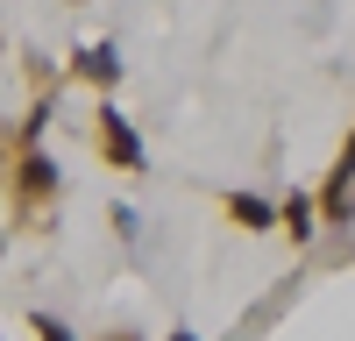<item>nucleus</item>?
Returning <instances> with one entry per match:
<instances>
[{
    "mask_svg": "<svg viewBox=\"0 0 355 341\" xmlns=\"http://www.w3.org/2000/svg\"><path fill=\"white\" fill-rule=\"evenodd\" d=\"M100 135H107V157H114V164H128V170H142V142H135V135L121 128V114H114V107L100 114Z\"/></svg>",
    "mask_w": 355,
    "mask_h": 341,
    "instance_id": "nucleus-1",
    "label": "nucleus"
},
{
    "mask_svg": "<svg viewBox=\"0 0 355 341\" xmlns=\"http://www.w3.org/2000/svg\"><path fill=\"white\" fill-rule=\"evenodd\" d=\"M234 220H242L249 235H263V227L284 220V207H270V199H256V192H234Z\"/></svg>",
    "mask_w": 355,
    "mask_h": 341,
    "instance_id": "nucleus-2",
    "label": "nucleus"
},
{
    "mask_svg": "<svg viewBox=\"0 0 355 341\" xmlns=\"http://www.w3.org/2000/svg\"><path fill=\"white\" fill-rule=\"evenodd\" d=\"M78 71H85V78H93V85H114V78H121V57H114L107 43H93V50H85V57H78Z\"/></svg>",
    "mask_w": 355,
    "mask_h": 341,
    "instance_id": "nucleus-3",
    "label": "nucleus"
},
{
    "mask_svg": "<svg viewBox=\"0 0 355 341\" xmlns=\"http://www.w3.org/2000/svg\"><path fill=\"white\" fill-rule=\"evenodd\" d=\"M50 192H57L50 157H28V164H21V199H50Z\"/></svg>",
    "mask_w": 355,
    "mask_h": 341,
    "instance_id": "nucleus-4",
    "label": "nucleus"
},
{
    "mask_svg": "<svg viewBox=\"0 0 355 341\" xmlns=\"http://www.w3.org/2000/svg\"><path fill=\"white\" fill-rule=\"evenodd\" d=\"M313 220H320V207H313L306 192H291V199H284V235H299V242H306V235H313Z\"/></svg>",
    "mask_w": 355,
    "mask_h": 341,
    "instance_id": "nucleus-5",
    "label": "nucleus"
},
{
    "mask_svg": "<svg viewBox=\"0 0 355 341\" xmlns=\"http://www.w3.org/2000/svg\"><path fill=\"white\" fill-rule=\"evenodd\" d=\"M28 327H36L43 341H71V327H64V320H50V313H36V320H28Z\"/></svg>",
    "mask_w": 355,
    "mask_h": 341,
    "instance_id": "nucleus-6",
    "label": "nucleus"
},
{
    "mask_svg": "<svg viewBox=\"0 0 355 341\" xmlns=\"http://www.w3.org/2000/svg\"><path fill=\"white\" fill-rule=\"evenodd\" d=\"M171 341H199V334H171Z\"/></svg>",
    "mask_w": 355,
    "mask_h": 341,
    "instance_id": "nucleus-7",
    "label": "nucleus"
}]
</instances>
